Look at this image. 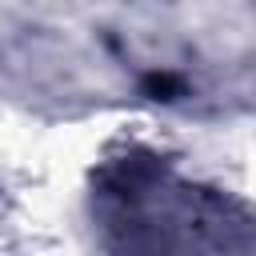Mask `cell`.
Instances as JSON below:
<instances>
[{"instance_id": "cell-1", "label": "cell", "mask_w": 256, "mask_h": 256, "mask_svg": "<svg viewBox=\"0 0 256 256\" xmlns=\"http://www.w3.org/2000/svg\"><path fill=\"white\" fill-rule=\"evenodd\" d=\"M140 92L148 96V100H180L184 96V76H176V72H148L144 80H140Z\"/></svg>"}]
</instances>
